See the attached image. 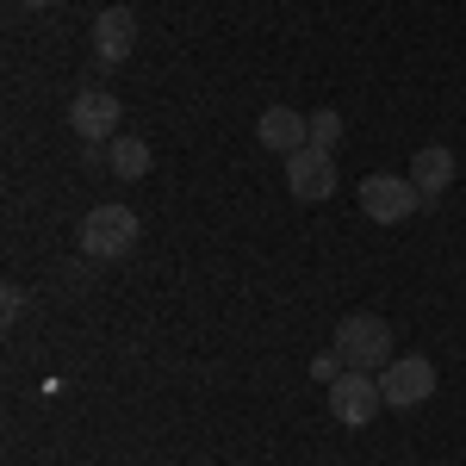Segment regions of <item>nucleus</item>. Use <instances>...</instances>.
I'll return each mask as SVG.
<instances>
[{
    "label": "nucleus",
    "instance_id": "nucleus-11",
    "mask_svg": "<svg viewBox=\"0 0 466 466\" xmlns=\"http://www.w3.org/2000/svg\"><path fill=\"white\" fill-rule=\"evenodd\" d=\"M149 162H156V156H149L144 137H112V144H106V168H112L118 180H144Z\"/></svg>",
    "mask_w": 466,
    "mask_h": 466
},
{
    "label": "nucleus",
    "instance_id": "nucleus-3",
    "mask_svg": "<svg viewBox=\"0 0 466 466\" xmlns=\"http://www.w3.org/2000/svg\"><path fill=\"white\" fill-rule=\"evenodd\" d=\"M380 404H386V392H380L373 373H360V367H342V373H336V386H329V417H336V423L367 430V423L380 417Z\"/></svg>",
    "mask_w": 466,
    "mask_h": 466
},
{
    "label": "nucleus",
    "instance_id": "nucleus-7",
    "mask_svg": "<svg viewBox=\"0 0 466 466\" xmlns=\"http://www.w3.org/2000/svg\"><path fill=\"white\" fill-rule=\"evenodd\" d=\"M287 193H292V199H305V206L329 199V193H336V149L305 144L299 156H287Z\"/></svg>",
    "mask_w": 466,
    "mask_h": 466
},
{
    "label": "nucleus",
    "instance_id": "nucleus-4",
    "mask_svg": "<svg viewBox=\"0 0 466 466\" xmlns=\"http://www.w3.org/2000/svg\"><path fill=\"white\" fill-rule=\"evenodd\" d=\"M380 392H386V410H417L435 398V360L430 355H398L386 373H380Z\"/></svg>",
    "mask_w": 466,
    "mask_h": 466
},
{
    "label": "nucleus",
    "instance_id": "nucleus-15",
    "mask_svg": "<svg viewBox=\"0 0 466 466\" xmlns=\"http://www.w3.org/2000/svg\"><path fill=\"white\" fill-rule=\"evenodd\" d=\"M19 6H56V0H19Z\"/></svg>",
    "mask_w": 466,
    "mask_h": 466
},
{
    "label": "nucleus",
    "instance_id": "nucleus-10",
    "mask_svg": "<svg viewBox=\"0 0 466 466\" xmlns=\"http://www.w3.org/2000/svg\"><path fill=\"white\" fill-rule=\"evenodd\" d=\"M454 175H461V162H454L448 144H423L417 156H410V187L423 193V206H435V199L454 187Z\"/></svg>",
    "mask_w": 466,
    "mask_h": 466
},
{
    "label": "nucleus",
    "instance_id": "nucleus-12",
    "mask_svg": "<svg viewBox=\"0 0 466 466\" xmlns=\"http://www.w3.org/2000/svg\"><path fill=\"white\" fill-rule=\"evenodd\" d=\"M311 144H318V149H336V144H342V112H336V106L311 112Z\"/></svg>",
    "mask_w": 466,
    "mask_h": 466
},
{
    "label": "nucleus",
    "instance_id": "nucleus-13",
    "mask_svg": "<svg viewBox=\"0 0 466 466\" xmlns=\"http://www.w3.org/2000/svg\"><path fill=\"white\" fill-rule=\"evenodd\" d=\"M336 373H342V355H318L311 360V380H323V386H336Z\"/></svg>",
    "mask_w": 466,
    "mask_h": 466
},
{
    "label": "nucleus",
    "instance_id": "nucleus-9",
    "mask_svg": "<svg viewBox=\"0 0 466 466\" xmlns=\"http://www.w3.org/2000/svg\"><path fill=\"white\" fill-rule=\"evenodd\" d=\"M131 50H137V13H131V6H106V13L94 19V56H100L106 69H118Z\"/></svg>",
    "mask_w": 466,
    "mask_h": 466
},
{
    "label": "nucleus",
    "instance_id": "nucleus-6",
    "mask_svg": "<svg viewBox=\"0 0 466 466\" xmlns=\"http://www.w3.org/2000/svg\"><path fill=\"white\" fill-rule=\"evenodd\" d=\"M118 118H125V106H118V94H106V87H81V94H75V106H69L75 137H81V144H94V149L118 137Z\"/></svg>",
    "mask_w": 466,
    "mask_h": 466
},
{
    "label": "nucleus",
    "instance_id": "nucleus-14",
    "mask_svg": "<svg viewBox=\"0 0 466 466\" xmlns=\"http://www.w3.org/2000/svg\"><path fill=\"white\" fill-rule=\"evenodd\" d=\"M0 311H6V323H13L19 311H25V292H19V287H6V292H0Z\"/></svg>",
    "mask_w": 466,
    "mask_h": 466
},
{
    "label": "nucleus",
    "instance_id": "nucleus-2",
    "mask_svg": "<svg viewBox=\"0 0 466 466\" xmlns=\"http://www.w3.org/2000/svg\"><path fill=\"white\" fill-rule=\"evenodd\" d=\"M336 355L342 367H360V373H386L392 367V323L373 318V311H355V318L336 323Z\"/></svg>",
    "mask_w": 466,
    "mask_h": 466
},
{
    "label": "nucleus",
    "instance_id": "nucleus-1",
    "mask_svg": "<svg viewBox=\"0 0 466 466\" xmlns=\"http://www.w3.org/2000/svg\"><path fill=\"white\" fill-rule=\"evenodd\" d=\"M137 237H144V224L118 199H106V206H94V212L81 218V255L87 261H125V255L137 249Z\"/></svg>",
    "mask_w": 466,
    "mask_h": 466
},
{
    "label": "nucleus",
    "instance_id": "nucleus-5",
    "mask_svg": "<svg viewBox=\"0 0 466 466\" xmlns=\"http://www.w3.org/2000/svg\"><path fill=\"white\" fill-rule=\"evenodd\" d=\"M355 193H360V212L373 218V224H404L423 206V193L410 187V175H367Z\"/></svg>",
    "mask_w": 466,
    "mask_h": 466
},
{
    "label": "nucleus",
    "instance_id": "nucleus-8",
    "mask_svg": "<svg viewBox=\"0 0 466 466\" xmlns=\"http://www.w3.org/2000/svg\"><path fill=\"white\" fill-rule=\"evenodd\" d=\"M255 144L274 149V156H299V149L311 144V118L292 106H268L261 118H255Z\"/></svg>",
    "mask_w": 466,
    "mask_h": 466
}]
</instances>
